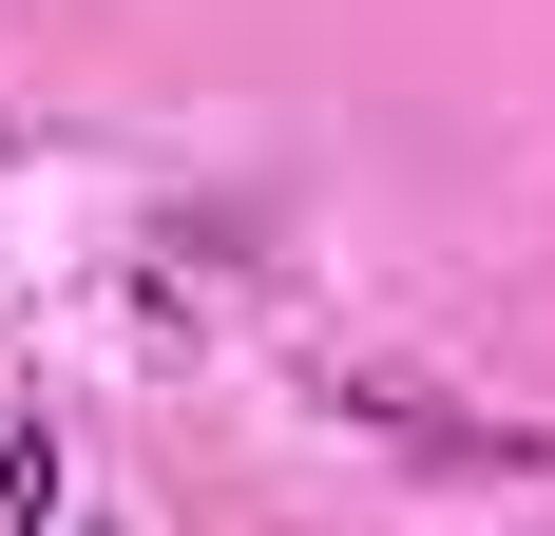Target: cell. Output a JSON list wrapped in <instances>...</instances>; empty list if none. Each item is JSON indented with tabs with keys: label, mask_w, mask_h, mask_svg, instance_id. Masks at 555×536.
<instances>
[{
	"label": "cell",
	"mask_w": 555,
	"mask_h": 536,
	"mask_svg": "<svg viewBox=\"0 0 555 536\" xmlns=\"http://www.w3.org/2000/svg\"><path fill=\"white\" fill-rule=\"evenodd\" d=\"M345 422H384L402 460H460V480H517V460H537L517 422H479V403H441V383H384V365H345Z\"/></svg>",
	"instance_id": "6da1fadb"
},
{
	"label": "cell",
	"mask_w": 555,
	"mask_h": 536,
	"mask_svg": "<svg viewBox=\"0 0 555 536\" xmlns=\"http://www.w3.org/2000/svg\"><path fill=\"white\" fill-rule=\"evenodd\" d=\"M39 518H57V441L20 422V441H0V536H39Z\"/></svg>",
	"instance_id": "7a4b0ae2"
}]
</instances>
